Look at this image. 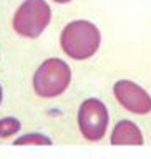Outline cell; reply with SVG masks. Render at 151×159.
Returning <instances> with one entry per match:
<instances>
[{"label":"cell","instance_id":"1","mask_svg":"<svg viewBox=\"0 0 151 159\" xmlns=\"http://www.w3.org/2000/svg\"><path fill=\"white\" fill-rule=\"evenodd\" d=\"M101 45L100 28L90 20H73L60 33V47L68 58L83 61L92 58Z\"/></svg>","mask_w":151,"mask_h":159},{"label":"cell","instance_id":"3","mask_svg":"<svg viewBox=\"0 0 151 159\" xmlns=\"http://www.w3.org/2000/svg\"><path fill=\"white\" fill-rule=\"evenodd\" d=\"M52 22V8L47 0H23L12 18L13 32L22 38H38Z\"/></svg>","mask_w":151,"mask_h":159},{"label":"cell","instance_id":"5","mask_svg":"<svg viewBox=\"0 0 151 159\" xmlns=\"http://www.w3.org/2000/svg\"><path fill=\"white\" fill-rule=\"evenodd\" d=\"M113 94L116 101L126 111L133 114L151 113V96L149 93L138 83L131 80H118L113 84Z\"/></svg>","mask_w":151,"mask_h":159},{"label":"cell","instance_id":"8","mask_svg":"<svg viewBox=\"0 0 151 159\" xmlns=\"http://www.w3.org/2000/svg\"><path fill=\"white\" fill-rule=\"evenodd\" d=\"M20 129H22V124H20L17 118H13V116L0 118V139L12 138L17 133H20Z\"/></svg>","mask_w":151,"mask_h":159},{"label":"cell","instance_id":"7","mask_svg":"<svg viewBox=\"0 0 151 159\" xmlns=\"http://www.w3.org/2000/svg\"><path fill=\"white\" fill-rule=\"evenodd\" d=\"M15 146H52L53 141L50 139L47 134L42 133H27L22 134L13 141Z\"/></svg>","mask_w":151,"mask_h":159},{"label":"cell","instance_id":"2","mask_svg":"<svg viewBox=\"0 0 151 159\" xmlns=\"http://www.w3.org/2000/svg\"><path fill=\"white\" fill-rule=\"evenodd\" d=\"M72 83V68L62 58H47L35 70L32 78L33 91L38 98L53 99L68 89Z\"/></svg>","mask_w":151,"mask_h":159},{"label":"cell","instance_id":"10","mask_svg":"<svg viewBox=\"0 0 151 159\" xmlns=\"http://www.w3.org/2000/svg\"><path fill=\"white\" fill-rule=\"evenodd\" d=\"M2 99H3V89H2V84H0V104H2Z\"/></svg>","mask_w":151,"mask_h":159},{"label":"cell","instance_id":"9","mask_svg":"<svg viewBox=\"0 0 151 159\" xmlns=\"http://www.w3.org/2000/svg\"><path fill=\"white\" fill-rule=\"evenodd\" d=\"M52 2H55V3H70L72 0H52Z\"/></svg>","mask_w":151,"mask_h":159},{"label":"cell","instance_id":"6","mask_svg":"<svg viewBox=\"0 0 151 159\" xmlns=\"http://www.w3.org/2000/svg\"><path fill=\"white\" fill-rule=\"evenodd\" d=\"M110 143L113 146H143V133L136 124L130 119H121L115 124Z\"/></svg>","mask_w":151,"mask_h":159},{"label":"cell","instance_id":"4","mask_svg":"<svg viewBox=\"0 0 151 159\" xmlns=\"http://www.w3.org/2000/svg\"><path fill=\"white\" fill-rule=\"evenodd\" d=\"M77 121L80 133L87 141L97 143L103 139L110 123L106 104L98 98H87L78 108Z\"/></svg>","mask_w":151,"mask_h":159}]
</instances>
